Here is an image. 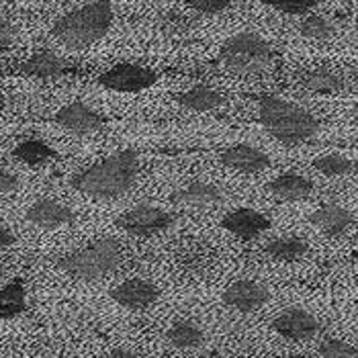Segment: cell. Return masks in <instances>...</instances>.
Returning <instances> with one entry per match:
<instances>
[{
  "label": "cell",
  "instance_id": "13",
  "mask_svg": "<svg viewBox=\"0 0 358 358\" xmlns=\"http://www.w3.org/2000/svg\"><path fill=\"white\" fill-rule=\"evenodd\" d=\"M25 220L31 225L43 227V229H55V227L72 225L76 221V213L72 211V207H68L59 201L37 199L35 203H31V207L25 213Z\"/></svg>",
  "mask_w": 358,
  "mask_h": 358
},
{
  "label": "cell",
  "instance_id": "28",
  "mask_svg": "<svg viewBox=\"0 0 358 358\" xmlns=\"http://www.w3.org/2000/svg\"><path fill=\"white\" fill-rule=\"evenodd\" d=\"M317 352L322 358H358L357 346L340 338H326Z\"/></svg>",
  "mask_w": 358,
  "mask_h": 358
},
{
  "label": "cell",
  "instance_id": "12",
  "mask_svg": "<svg viewBox=\"0 0 358 358\" xmlns=\"http://www.w3.org/2000/svg\"><path fill=\"white\" fill-rule=\"evenodd\" d=\"M221 227L227 229L231 236L248 242V240L260 238L264 231H268L271 229V220L264 213L256 211V209L242 207V209H236V211L227 213L221 221Z\"/></svg>",
  "mask_w": 358,
  "mask_h": 358
},
{
  "label": "cell",
  "instance_id": "11",
  "mask_svg": "<svg viewBox=\"0 0 358 358\" xmlns=\"http://www.w3.org/2000/svg\"><path fill=\"white\" fill-rule=\"evenodd\" d=\"M54 121L59 127H64L66 131L76 134V136H86V134L101 131L105 127V123H107V119L101 113L86 107L84 103H70V105H66L64 109H59L55 113Z\"/></svg>",
  "mask_w": 358,
  "mask_h": 358
},
{
  "label": "cell",
  "instance_id": "5",
  "mask_svg": "<svg viewBox=\"0 0 358 358\" xmlns=\"http://www.w3.org/2000/svg\"><path fill=\"white\" fill-rule=\"evenodd\" d=\"M220 64L231 74H262L273 64V48L256 33H238L223 43Z\"/></svg>",
  "mask_w": 358,
  "mask_h": 358
},
{
  "label": "cell",
  "instance_id": "30",
  "mask_svg": "<svg viewBox=\"0 0 358 358\" xmlns=\"http://www.w3.org/2000/svg\"><path fill=\"white\" fill-rule=\"evenodd\" d=\"M189 4L201 15H221L231 8L234 0H189Z\"/></svg>",
  "mask_w": 358,
  "mask_h": 358
},
{
  "label": "cell",
  "instance_id": "8",
  "mask_svg": "<svg viewBox=\"0 0 358 358\" xmlns=\"http://www.w3.org/2000/svg\"><path fill=\"white\" fill-rule=\"evenodd\" d=\"M273 328L285 340L307 342V340H313L322 331V324L313 313L305 311L301 307H291L276 317L273 322Z\"/></svg>",
  "mask_w": 358,
  "mask_h": 358
},
{
  "label": "cell",
  "instance_id": "21",
  "mask_svg": "<svg viewBox=\"0 0 358 358\" xmlns=\"http://www.w3.org/2000/svg\"><path fill=\"white\" fill-rule=\"evenodd\" d=\"M307 252H309V244H307V240L299 238V236L276 238L271 244H266V248H264V254L276 262H297Z\"/></svg>",
  "mask_w": 358,
  "mask_h": 358
},
{
  "label": "cell",
  "instance_id": "29",
  "mask_svg": "<svg viewBox=\"0 0 358 358\" xmlns=\"http://www.w3.org/2000/svg\"><path fill=\"white\" fill-rule=\"evenodd\" d=\"M262 2L285 15H307L317 6V0H262Z\"/></svg>",
  "mask_w": 358,
  "mask_h": 358
},
{
  "label": "cell",
  "instance_id": "6",
  "mask_svg": "<svg viewBox=\"0 0 358 358\" xmlns=\"http://www.w3.org/2000/svg\"><path fill=\"white\" fill-rule=\"evenodd\" d=\"M174 221H176V215L166 209L152 207V205H138L117 217V227L136 238H150L172 227Z\"/></svg>",
  "mask_w": 358,
  "mask_h": 358
},
{
  "label": "cell",
  "instance_id": "23",
  "mask_svg": "<svg viewBox=\"0 0 358 358\" xmlns=\"http://www.w3.org/2000/svg\"><path fill=\"white\" fill-rule=\"evenodd\" d=\"M13 158L27 166H41L55 160L57 152L41 139L29 138L13 148Z\"/></svg>",
  "mask_w": 358,
  "mask_h": 358
},
{
  "label": "cell",
  "instance_id": "22",
  "mask_svg": "<svg viewBox=\"0 0 358 358\" xmlns=\"http://www.w3.org/2000/svg\"><path fill=\"white\" fill-rule=\"evenodd\" d=\"M27 311V291L23 280H13L0 287V322L19 317Z\"/></svg>",
  "mask_w": 358,
  "mask_h": 358
},
{
  "label": "cell",
  "instance_id": "19",
  "mask_svg": "<svg viewBox=\"0 0 358 358\" xmlns=\"http://www.w3.org/2000/svg\"><path fill=\"white\" fill-rule=\"evenodd\" d=\"M223 199H225V194H223L220 187H215L211 182H203V180L189 182V185L176 189L174 193L170 194V201L172 203H178V205H196V207L217 205V203H223Z\"/></svg>",
  "mask_w": 358,
  "mask_h": 358
},
{
  "label": "cell",
  "instance_id": "10",
  "mask_svg": "<svg viewBox=\"0 0 358 358\" xmlns=\"http://www.w3.org/2000/svg\"><path fill=\"white\" fill-rule=\"evenodd\" d=\"M110 297L117 305H121L123 309L129 311H143L148 307L158 301L160 297V289L143 278H127L125 282L117 285L110 291Z\"/></svg>",
  "mask_w": 358,
  "mask_h": 358
},
{
  "label": "cell",
  "instance_id": "15",
  "mask_svg": "<svg viewBox=\"0 0 358 358\" xmlns=\"http://www.w3.org/2000/svg\"><path fill=\"white\" fill-rule=\"evenodd\" d=\"M19 72L25 76L41 78V80H54V78H62L70 72V64L50 50H41V52L29 55L25 62H21Z\"/></svg>",
  "mask_w": 358,
  "mask_h": 358
},
{
  "label": "cell",
  "instance_id": "2",
  "mask_svg": "<svg viewBox=\"0 0 358 358\" xmlns=\"http://www.w3.org/2000/svg\"><path fill=\"white\" fill-rule=\"evenodd\" d=\"M115 10L110 0H92L59 17L52 27V35L68 50H84L101 41L113 27Z\"/></svg>",
  "mask_w": 358,
  "mask_h": 358
},
{
  "label": "cell",
  "instance_id": "25",
  "mask_svg": "<svg viewBox=\"0 0 358 358\" xmlns=\"http://www.w3.org/2000/svg\"><path fill=\"white\" fill-rule=\"evenodd\" d=\"M313 168L324 174V176H330V178H344V176H352L355 170H357V162L346 156V154H338V152H331V154H322L313 160Z\"/></svg>",
  "mask_w": 358,
  "mask_h": 358
},
{
  "label": "cell",
  "instance_id": "7",
  "mask_svg": "<svg viewBox=\"0 0 358 358\" xmlns=\"http://www.w3.org/2000/svg\"><path fill=\"white\" fill-rule=\"evenodd\" d=\"M156 80H158V74L152 68L129 64V62L117 64L99 76V84L115 92H141L154 86Z\"/></svg>",
  "mask_w": 358,
  "mask_h": 358
},
{
  "label": "cell",
  "instance_id": "14",
  "mask_svg": "<svg viewBox=\"0 0 358 358\" xmlns=\"http://www.w3.org/2000/svg\"><path fill=\"white\" fill-rule=\"evenodd\" d=\"M221 162L227 168L244 172V174H258L271 168V158L262 150L248 143H238V145L227 148L221 154Z\"/></svg>",
  "mask_w": 358,
  "mask_h": 358
},
{
  "label": "cell",
  "instance_id": "16",
  "mask_svg": "<svg viewBox=\"0 0 358 358\" xmlns=\"http://www.w3.org/2000/svg\"><path fill=\"white\" fill-rule=\"evenodd\" d=\"M309 221L328 238H340L355 225V215L340 205H324L309 215Z\"/></svg>",
  "mask_w": 358,
  "mask_h": 358
},
{
  "label": "cell",
  "instance_id": "3",
  "mask_svg": "<svg viewBox=\"0 0 358 358\" xmlns=\"http://www.w3.org/2000/svg\"><path fill=\"white\" fill-rule=\"evenodd\" d=\"M258 117L271 138L291 148L313 138L320 129L317 119L309 110L280 96H262L258 101Z\"/></svg>",
  "mask_w": 358,
  "mask_h": 358
},
{
  "label": "cell",
  "instance_id": "26",
  "mask_svg": "<svg viewBox=\"0 0 358 358\" xmlns=\"http://www.w3.org/2000/svg\"><path fill=\"white\" fill-rule=\"evenodd\" d=\"M299 33L309 41H330L336 35V27L322 15H307L299 25Z\"/></svg>",
  "mask_w": 358,
  "mask_h": 358
},
{
  "label": "cell",
  "instance_id": "32",
  "mask_svg": "<svg viewBox=\"0 0 358 358\" xmlns=\"http://www.w3.org/2000/svg\"><path fill=\"white\" fill-rule=\"evenodd\" d=\"M19 185L21 182H19V176L15 172H10L6 168H0V196L2 194L15 193L19 189Z\"/></svg>",
  "mask_w": 358,
  "mask_h": 358
},
{
  "label": "cell",
  "instance_id": "4",
  "mask_svg": "<svg viewBox=\"0 0 358 358\" xmlns=\"http://www.w3.org/2000/svg\"><path fill=\"white\" fill-rule=\"evenodd\" d=\"M121 260H123L121 244L115 238H103L62 256L55 262V266L72 278L92 282L110 275L121 264Z\"/></svg>",
  "mask_w": 358,
  "mask_h": 358
},
{
  "label": "cell",
  "instance_id": "35",
  "mask_svg": "<svg viewBox=\"0 0 358 358\" xmlns=\"http://www.w3.org/2000/svg\"><path fill=\"white\" fill-rule=\"evenodd\" d=\"M289 358H305V357H299V355H297V357H289Z\"/></svg>",
  "mask_w": 358,
  "mask_h": 358
},
{
  "label": "cell",
  "instance_id": "31",
  "mask_svg": "<svg viewBox=\"0 0 358 358\" xmlns=\"http://www.w3.org/2000/svg\"><path fill=\"white\" fill-rule=\"evenodd\" d=\"M15 41H17V29L6 17L0 15V50L13 48Z\"/></svg>",
  "mask_w": 358,
  "mask_h": 358
},
{
  "label": "cell",
  "instance_id": "1",
  "mask_svg": "<svg viewBox=\"0 0 358 358\" xmlns=\"http://www.w3.org/2000/svg\"><path fill=\"white\" fill-rule=\"evenodd\" d=\"M138 174V152L131 148H125L84 168L83 172L74 174L72 187L86 196L110 201L127 193L136 185Z\"/></svg>",
  "mask_w": 358,
  "mask_h": 358
},
{
  "label": "cell",
  "instance_id": "27",
  "mask_svg": "<svg viewBox=\"0 0 358 358\" xmlns=\"http://www.w3.org/2000/svg\"><path fill=\"white\" fill-rule=\"evenodd\" d=\"M211 262V254L203 246H189L178 254V264L180 268L189 271V273H201L203 268H207Z\"/></svg>",
  "mask_w": 358,
  "mask_h": 358
},
{
  "label": "cell",
  "instance_id": "9",
  "mask_svg": "<svg viewBox=\"0 0 358 358\" xmlns=\"http://www.w3.org/2000/svg\"><path fill=\"white\" fill-rule=\"evenodd\" d=\"M268 299H271L268 289L262 282L248 280V278L236 280L223 291V303L231 307V309H236V311H240V313L258 311L260 307L268 303Z\"/></svg>",
  "mask_w": 358,
  "mask_h": 358
},
{
  "label": "cell",
  "instance_id": "20",
  "mask_svg": "<svg viewBox=\"0 0 358 358\" xmlns=\"http://www.w3.org/2000/svg\"><path fill=\"white\" fill-rule=\"evenodd\" d=\"M301 86L311 90V92H320V94H334L340 92L344 88H348V78L328 70V68H317L311 72H305L301 76Z\"/></svg>",
  "mask_w": 358,
  "mask_h": 358
},
{
  "label": "cell",
  "instance_id": "18",
  "mask_svg": "<svg viewBox=\"0 0 358 358\" xmlns=\"http://www.w3.org/2000/svg\"><path fill=\"white\" fill-rule=\"evenodd\" d=\"M266 191L280 201H301V199H307L309 194H313V182L309 178H305L303 174L285 172L268 182Z\"/></svg>",
  "mask_w": 358,
  "mask_h": 358
},
{
  "label": "cell",
  "instance_id": "33",
  "mask_svg": "<svg viewBox=\"0 0 358 358\" xmlns=\"http://www.w3.org/2000/svg\"><path fill=\"white\" fill-rule=\"evenodd\" d=\"M15 242H17V236H15L8 227H2V225H0V250H6L10 248V246H15Z\"/></svg>",
  "mask_w": 358,
  "mask_h": 358
},
{
  "label": "cell",
  "instance_id": "24",
  "mask_svg": "<svg viewBox=\"0 0 358 358\" xmlns=\"http://www.w3.org/2000/svg\"><path fill=\"white\" fill-rule=\"evenodd\" d=\"M166 340L174 346V348H180V350H194L199 346H203L205 342V334L203 330L189 320H182V322H176L172 324L168 331H166Z\"/></svg>",
  "mask_w": 358,
  "mask_h": 358
},
{
  "label": "cell",
  "instance_id": "34",
  "mask_svg": "<svg viewBox=\"0 0 358 358\" xmlns=\"http://www.w3.org/2000/svg\"><path fill=\"white\" fill-rule=\"evenodd\" d=\"M103 358H148L138 352H131V350H123V348H117V350H110Z\"/></svg>",
  "mask_w": 358,
  "mask_h": 358
},
{
  "label": "cell",
  "instance_id": "17",
  "mask_svg": "<svg viewBox=\"0 0 358 358\" xmlns=\"http://www.w3.org/2000/svg\"><path fill=\"white\" fill-rule=\"evenodd\" d=\"M174 101L182 107V109L196 110V113H209V110L220 109L221 105L225 103V94L220 92L213 86H205L199 84L193 86L185 92L174 94Z\"/></svg>",
  "mask_w": 358,
  "mask_h": 358
}]
</instances>
